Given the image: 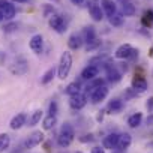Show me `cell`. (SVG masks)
I'll use <instances>...</instances> for the list:
<instances>
[{
	"label": "cell",
	"instance_id": "cell-45",
	"mask_svg": "<svg viewBox=\"0 0 153 153\" xmlns=\"http://www.w3.org/2000/svg\"><path fill=\"white\" fill-rule=\"evenodd\" d=\"M3 20H5V18H3V14H2V12H0V23H2Z\"/></svg>",
	"mask_w": 153,
	"mask_h": 153
},
{
	"label": "cell",
	"instance_id": "cell-9",
	"mask_svg": "<svg viewBox=\"0 0 153 153\" xmlns=\"http://www.w3.org/2000/svg\"><path fill=\"white\" fill-rule=\"evenodd\" d=\"M29 47H30V50L35 54H41L42 50H44V38H42V35H39V33L33 35L30 38V41H29Z\"/></svg>",
	"mask_w": 153,
	"mask_h": 153
},
{
	"label": "cell",
	"instance_id": "cell-4",
	"mask_svg": "<svg viewBox=\"0 0 153 153\" xmlns=\"http://www.w3.org/2000/svg\"><path fill=\"white\" fill-rule=\"evenodd\" d=\"M9 71H11V74H14L17 76H23V75H26L29 72V62L24 57H18V59L14 60V63L11 65Z\"/></svg>",
	"mask_w": 153,
	"mask_h": 153
},
{
	"label": "cell",
	"instance_id": "cell-11",
	"mask_svg": "<svg viewBox=\"0 0 153 153\" xmlns=\"http://www.w3.org/2000/svg\"><path fill=\"white\" fill-rule=\"evenodd\" d=\"M99 68L98 66H92V65H87L83 71H81V78L83 80H86V81H92V80H95L96 76L99 75Z\"/></svg>",
	"mask_w": 153,
	"mask_h": 153
},
{
	"label": "cell",
	"instance_id": "cell-43",
	"mask_svg": "<svg viewBox=\"0 0 153 153\" xmlns=\"http://www.w3.org/2000/svg\"><path fill=\"white\" fill-rule=\"evenodd\" d=\"M147 125H149V126H152V125H153V114L147 117Z\"/></svg>",
	"mask_w": 153,
	"mask_h": 153
},
{
	"label": "cell",
	"instance_id": "cell-30",
	"mask_svg": "<svg viewBox=\"0 0 153 153\" xmlns=\"http://www.w3.org/2000/svg\"><path fill=\"white\" fill-rule=\"evenodd\" d=\"M101 47H102V41H101L99 38H96L95 41L86 44V51H87V53H89V51H96V50H99Z\"/></svg>",
	"mask_w": 153,
	"mask_h": 153
},
{
	"label": "cell",
	"instance_id": "cell-27",
	"mask_svg": "<svg viewBox=\"0 0 153 153\" xmlns=\"http://www.w3.org/2000/svg\"><path fill=\"white\" fill-rule=\"evenodd\" d=\"M41 119H42V110H35L32 113V116L27 117V125L29 126H35V125H38L41 122Z\"/></svg>",
	"mask_w": 153,
	"mask_h": 153
},
{
	"label": "cell",
	"instance_id": "cell-31",
	"mask_svg": "<svg viewBox=\"0 0 153 153\" xmlns=\"http://www.w3.org/2000/svg\"><path fill=\"white\" fill-rule=\"evenodd\" d=\"M54 14H56V9H54V6H53V5L47 3V5H44V6H42V15H44L45 18H50V17H53Z\"/></svg>",
	"mask_w": 153,
	"mask_h": 153
},
{
	"label": "cell",
	"instance_id": "cell-8",
	"mask_svg": "<svg viewBox=\"0 0 153 153\" xmlns=\"http://www.w3.org/2000/svg\"><path fill=\"white\" fill-rule=\"evenodd\" d=\"M108 93H110L108 87H107V86H101V87L95 89V90L90 93V96H89V98H90L92 104H99V102H102V101H105V99H107Z\"/></svg>",
	"mask_w": 153,
	"mask_h": 153
},
{
	"label": "cell",
	"instance_id": "cell-12",
	"mask_svg": "<svg viewBox=\"0 0 153 153\" xmlns=\"http://www.w3.org/2000/svg\"><path fill=\"white\" fill-rule=\"evenodd\" d=\"M132 50H134L132 45H129V44H122V45L114 51V57L119 59V60H128L129 56H131V53H132Z\"/></svg>",
	"mask_w": 153,
	"mask_h": 153
},
{
	"label": "cell",
	"instance_id": "cell-42",
	"mask_svg": "<svg viewBox=\"0 0 153 153\" xmlns=\"http://www.w3.org/2000/svg\"><path fill=\"white\" fill-rule=\"evenodd\" d=\"M71 3H74V5H83L84 0H71Z\"/></svg>",
	"mask_w": 153,
	"mask_h": 153
},
{
	"label": "cell",
	"instance_id": "cell-22",
	"mask_svg": "<svg viewBox=\"0 0 153 153\" xmlns=\"http://www.w3.org/2000/svg\"><path fill=\"white\" fill-rule=\"evenodd\" d=\"M80 92H81V86H80L78 81H72V83H69V84L66 86V89H65V93H66L68 96H74V95L80 93Z\"/></svg>",
	"mask_w": 153,
	"mask_h": 153
},
{
	"label": "cell",
	"instance_id": "cell-25",
	"mask_svg": "<svg viewBox=\"0 0 153 153\" xmlns=\"http://www.w3.org/2000/svg\"><path fill=\"white\" fill-rule=\"evenodd\" d=\"M57 125V117L56 116H47L44 120H42V128L45 131H50V129H54V126Z\"/></svg>",
	"mask_w": 153,
	"mask_h": 153
},
{
	"label": "cell",
	"instance_id": "cell-18",
	"mask_svg": "<svg viewBox=\"0 0 153 153\" xmlns=\"http://www.w3.org/2000/svg\"><path fill=\"white\" fill-rule=\"evenodd\" d=\"M101 8H102V11H104V14L107 17H111L113 14L117 12V6H116V3L113 2V0H102Z\"/></svg>",
	"mask_w": 153,
	"mask_h": 153
},
{
	"label": "cell",
	"instance_id": "cell-17",
	"mask_svg": "<svg viewBox=\"0 0 153 153\" xmlns=\"http://www.w3.org/2000/svg\"><path fill=\"white\" fill-rule=\"evenodd\" d=\"M149 84L144 78H141V76H135V78L132 80V89L137 92V93H144L147 90Z\"/></svg>",
	"mask_w": 153,
	"mask_h": 153
},
{
	"label": "cell",
	"instance_id": "cell-20",
	"mask_svg": "<svg viewBox=\"0 0 153 153\" xmlns=\"http://www.w3.org/2000/svg\"><path fill=\"white\" fill-rule=\"evenodd\" d=\"M83 39H84V42L86 44H89V42H92V41H95L96 38H98V35H96V29L93 27V26H86L84 27V30H83Z\"/></svg>",
	"mask_w": 153,
	"mask_h": 153
},
{
	"label": "cell",
	"instance_id": "cell-2",
	"mask_svg": "<svg viewBox=\"0 0 153 153\" xmlns=\"http://www.w3.org/2000/svg\"><path fill=\"white\" fill-rule=\"evenodd\" d=\"M74 137H75L74 126L71 123H63V126L59 132V137H57V143L60 147H68L74 141Z\"/></svg>",
	"mask_w": 153,
	"mask_h": 153
},
{
	"label": "cell",
	"instance_id": "cell-28",
	"mask_svg": "<svg viewBox=\"0 0 153 153\" xmlns=\"http://www.w3.org/2000/svg\"><path fill=\"white\" fill-rule=\"evenodd\" d=\"M141 120H143V114H141V113H135V114H132V116L128 119V125H129L131 128H138V126L141 125Z\"/></svg>",
	"mask_w": 153,
	"mask_h": 153
},
{
	"label": "cell",
	"instance_id": "cell-10",
	"mask_svg": "<svg viewBox=\"0 0 153 153\" xmlns=\"http://www.w3.org/2000/svg\"><path fill=\"white\" fill-rule=\"evenodd\" d=\"M42 141H44V134H42L41 131H35V132H32V134L29 135V138L26 140L24 147H26V149H33V147L39 146Z\"/></svg>",
	"mask_w": 153,
	"mask_h": 153
},
{
	"label": "cell",
	"instance_id": "cell-24",
	"mask_svg": "<svg viewBox=\"0 0 153 153\" xmlns=\"http://www.w3.org/2000/svg\"><path fill=\"white\" fill-rule=\"evenodd\" d=\"M123 14H120V12H116V14H113L111 17H108V23L113 26V27H122L123 26Z\"/></svg>",
	"mask_w": 153,
	"mask_h": 153
},
{
	"label": "cell",
	"instance_id": "cell-40",
	"mask_svg": "<svg viewBox=\"0 0 153 153\" xmlns=\"http://www.w3.org/2000/svg\"><path fill=\"white\" fill-rule=\"evenodd\" d=\"M98 113H99V114L96 116V120H98V122H101V120L104 119V113H105V110H101V111H98Z\"/></svg>",
	"mask_w": 153,
	"mask_h": 153
},
{
	"label": "cell",
	"instance_id": "cell-35",
	"mask_svg": "<svg viewBox=\"0 0 153 153\" xmlns=\"http://www.w3.org/2000/svg\"><path fill=\"white\" fill-rule=\"evenodd\" d=\"M57 111H59V105H57V102H56V101H53V102L50 104L48 114H50V116H56V114H57Z\"/></svg>",
	"mask_w": 153,
	"mask_h": 153
},
{
	"label": "cell",
	"instance_id": "cell-7",
	"mask_svg": "<svg viewBox=\"0 0 153 153\" xmlns=\"http://www.w3.org/2000/svg\"><path fill=\"white\" fill-rule=\"evenodd\" d=\"M87 105V96H86V93H76V95H74V96H69V107L72 108V110H83L84 107Z\"/></svg>",
	"mask_w": 153,
	"mask_h": 153
},
{
	"label": "cell",
	"instance_id": "cell-16",
	"mask_svg": "<svg viewBox=\"0 0 153 153\" xmlns=\"http://www.w3.org/2000/svg\"><path fill=\"white\" fill-rule=\"evenodd\" d=\"M123 107H125L123 105V101H120V99H111L108 102L105 111H108L110 114H117V113H120L123 110Z\"/></svg>",
	"mask_w": 153,
	"mask_h": 153
},
{
	"label": "cell",
	"instance_id": "cell-33",
	"mask_svg": "<svg viewBox=\"0 0 153 153\" xmlns=\"http://www.w3.org/2000/svg\"><path fill=\"white\" fill-rule=\"evenodd\" d=\"M143 23L147 26H152L153 24V11H147L146 14H144V17H143Z\"/></svg>",
	"mask_w": 153,
	"mask_h": 153
},
{
	"label": "cell",
	"instance_id": "cell-21",
	"mask_svg": "<svg viewBox=\"0 0 153 153\" xmlns=\"http://www.w3.org/2000/svg\"><path fill=\"white\" fill-rule=\"evenodd\" d=\"M57 75V68H50L44 75H42V78H41V84H44V86H47L48 83H51L53 81V78H54V76Z\"/></svg>",
	"mask_w": 153,
	"mask_h": 153
},
{
	"label": "cell",
	"instance_id": "cell-1",
	"mask_svg": "<svg viewBox=\"0 0 153 153\" xmlns=\"http://www.w3.org/2000/svg\"><path fill=\"white\" fill-rule=\"evenodd\" d=\"M72 69V54L69 51H63L57 65V76L59 80H66Z\"/></svg>",
	"mask_w": 153,
	"mask_h": 153
},
{
	"label": "cell",
	"instance_id": "cell-29",
	"mask_svg": "<svg viewBox=\"0 0 153 153\" xmlns=\"http://www.w3.org/2000/svg\"><path fill=\"white\" fill-rule=\"evenodd\" d=\"M11 146V137L8 134H0V152L8 150Z\"/></svg>",
	"mask_w": 153,
	"mask_h": 153
},
{
	"label": "cell",
	"instance_id": "cell-32",
	"mask_svg": "<svg viewBox=\"0 0 153 153\" xmlns=\"http://www.w3.org/2000/svg\"><path fill=\"white\" fill-rule=\"evenodd\" d=\"M17 29H18V23L9 21V23H6V24L2 27V32H3V33H12V32H15Z\"/></svg>",
	"mask_w": 153,
	"mask_h": 153
},
{
	"label": "cell",
	"instance_id": "cell-13",
	"mask_svg": "<svg viewBox=\"0 0 153 153\" xmlns=\"http://www.w3.org/2000/svg\"><path fill=\"white\" fill-rule=\"evenodd\" d=\"M24 125H27V114L26 113H18L17 116L12 117V120L9 123V128L17 131V129H21Z\"/></svg>",
	"mask_w": 153,
	"mask_h": 153
},
{
	"label": "cell",
	"instance_id": "cell-23",
	"mask_svg": "<svg viewBox=\"0 0 153 153\" xmlns=\"http://www.w3.org/2000/svg\"><path fill=\"white\" fill-rule=\"evenodd\" d=\"M89 14H90V17L93 18V21H102V20H104V15H105L104 11H102V8H101V5H98V6L89 9Z\"/></svg>",
	"mask_w": 153,
	"mask_h": 153
},
{
	"label": "cell",
	"instance_id": "cell-39",
	"mask_svg": "<svg viewBox=\"0 0 153 153\" xmlns=\"http://www.w3.org/2000/svg\"><path fill=\"white\" fill-rule=\"evenodd\" d=\"M92 153H105V149H104V147L96 146V147H93V149H92Z\"/></svg>",
	"mask_w": 153,
	"mask_h": 153
},
{
	"label": "cell",
	"instance_id": "cell-41",
	"mask_svg": "<svg viewBox=\"0 0 153 153\" xmlns=\"http://www.w3.org/2000/svg\"><path fill=\"white\" fill-rule=\"evenodd\" d=\"M147 108H149V110H153V96L147 101Z\"/></svg>",
	"mask_w": 153,
	"mask_h": 153
},
{
	"label": "cell",
	"instance_id": "cell-34",
	"mask_svg": "<svg viewBox=\"0 0 153 153\" xmlns=\"http://www.w3.org/2000/svg\"><path fill=\"white\" fill-rule=\"evenodd\" d=\"M138 93L132 89V87H129V89H126L125 90V93H123V98H125V101H129V99H132V98H135Z\"/></svg>",
	"mask_w": 153,
	"mask_h": 153
},
{
	"label": "cell",
	"instance_id": "cell-6",
	"mask_svg": "<svg viewBox=\"0 0 153 153\" xmlns=\"http://www.w3.org/2000/svg\"><path fill=\"white\" fill-rule=\"evenodd\" d=\"M0 12L3 14L5 20L12 21V18L17 15V8L9 2V0H0Z\"/></svg>",
	"mask_w": 153,
	"mask_h": 153
},
{
	"label": "cell",
	"instance_id": "cell-47",
	"mask_svg": "<svg viewBox=\"0 0 153 153\" xmlns=\"http://www.w3.org/2000/svg\"><path fill=\"white\" fill-rule=\"evenodd\" d=\"M53 2H54V3H60V0H53Z\"/></svg>",
	"mask_w": 153,
	"mask_h": 153
},
{
	"label": "cell",
	"instance_id": "cell-5",
	"mask_svg": "<svg viewBox=\"0 0 153 153\" xmlns=\"http://www.w3.org/2000/svg\"><path fill=\"white\" fill-rule=\"evenodd\" d=\"M105 74H107V80L110 83H119L122 80V71H119V68L116 66L114 62H110L104 66Z\"/></svg>",
	"mask_w": 153,
	"mask_h": 153
},
{
	"label": "cell",
	"instance_id": "cell-37",
	"mask_svg": "<svg viewBox=\"0 0 153 153\" xmlns=\"http://www.w3.org/2000/svg\"><path fill=\"white\" fill-rule=\"evenodd\" d=\"M138 53H140V51H138V50H137V48H134V50H132V53H131V56H129V59H128V60H131V62H135V60H137V59H138Z\"/></svg>",
	"mask_w": 153,
	"mask_h": 153
},
{
	"label": "cell",
	"instance_id": "cell-19",
	"mask_svg": "<svg viewBox=\"0 0 153 153\" xmlns=\"http://www.w3.org/2000/svg\"><path fill=\"white\" fill-rule=\"evenodd\" d=\"M117 141H119V134H108V135L104 138V141H102V147L113 150V149H116Z\"/></svg>",
	"mask_w": 153,
	"mask_h": 153
},
{
	"label": "cell",
	"instance_id": "cell-14",
	"mask_svg": "<svg viewBox=\"0 0 153 153\" xmlns=\"http://www.w3.org/2000/svg\"><path fill=\"white\" fill-rule=\"evenodd\" d=\"M83 44H84V39H83V36L78 35V33H72V35L69 36V39H68V47H69L71 50H80V48L83 47Z\"/></svg>",
	"mask_w": 153,
	"mask_h": 153
},
{
	"label": "cell",
	"instance_id": "cell-44",
	"mask_svg": "<svg viewBox=\"0 0 153 153\" xmlns=\"http://www.w3.org/2000/svg\"><path fill=\"white\" fill-rule=\"evenodd\" d=\"M12 2H14V3H27L29 0H12Z\"/></svg>",
	"mask_w": 153,
	"mask_h": 153
},
{
	"label": "cell",
	"instance_id": "cell-36",
	"mask_svg": "<svg viewBox=\"0 0 153 153\" xmlns=\"http://www.w3.org/2000/svg\"><path fill=\"white\" fill-rule=\"evenodd\" d=\"M84 3H86V8H87V9H92V8L101 5L99 0H84Z\"/></svg>",
	"mask_w": 153,
	"mask_h": 153
},
{
	"label": "cell",
	"instance_id": "cell-46",
	"mask_svg": "<svg viewBox=\"0 0 153 153\" xmlns=\"http://www.w3.org/2000/svg\"><path fill=\"white\" fill-rule=\"evenodd\" d=\"M120 3H125V2H129V0H119Z\"/></svg>",
	"mask_w": 153,
	"mask_h": 153
},
{
	"label": "cell",
	"instance_id": "cell-26",
	"mask_svg": "<svg viewBox=\"0 0 153 153\" xmlns=\"http://www.w3.org/2000/svg\"><path fill=\"white\" fill-rule=\"evenodd\" d=\"M135 12H137L135 5H132L131 2L122 3V14H123L125 17H132V15H135Z\"/></svg>",
	"mask_w": 153,
	"mask_h": 153
},
{
	"label": "cell",
	"instance_id": "cell-3",
	"mask_svg": "<svg viewBox=\"0 0 153 153\" xmlns=\"http://www.w3.org/2000/svg\"><path fill=\"white\" fill-rule=\"evenodd\" d=\"M48 26H50L54 32H57V33H60V35L68 30V23H66L65 17H63L62 14H57V12H56L53 17L48 18Z\"/></svg>",
	"mask_w": 153,
	"mask_h": 153
},
{
	"label": "cell",
	"instance_id": "cell-38",
	"mask_svg": "<svg viewBox=\"0 0 153 153\" xmlns=\"http://www.w3.org/2000/svg\"><path fill=\"white\" fill-rule=\"evenodd\" d=\"M95 138H93V135L92 134H89V135H84V137H81L80 138V141H83V143H87V141H93Z\"/></svg>",
	"mask_w": 153,
	"mask_h": 153
},
{
	"label": "cell",
	"instance_id": "cell-15",
	"mask_svg": "<svg viewBox=\"0 0 153 153\" xmlns=\"http://www.w3.org/2000/svg\"><path fill=\"white\" fill-rule=\"evenodd\" d=\"M131 143H132V137L129 135V134H120L119 135V141H117V146H116V149H119L120 152H125L126 149H129V146H131Z\"/></svg>",
	"mask_w": 153,
	"mask_h": 153
}]
</instances>
